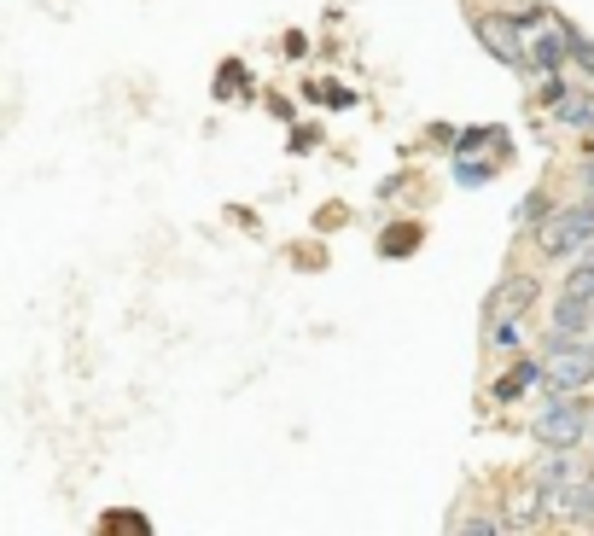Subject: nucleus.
Here are the masks:
<instances>
[{
	"label": "nucleus",
	"instance_id": "nucleus-1",
	"mask_svg": "<svg viewBox=\"0 0 594 536\" xmlns=\"http://www.w3.org/2000/svg\"><path fill=\"white\" fill-rule=\"evenodd\" d=\"M594 379V344H565V338H554V356L542 362V385L554 391V397H565V391H583Z\"/></svg>",
	"mask_w": 594,
	"mask_h": 536
},
{
	"label": "nucleus",
	"instance_id": "nucleus-2",
	"mask_svg": "<svg viewBox=\"0 0 594 536\" xmlns=\"http://www.w3.org/2000/svg\"><path fill=\"white\" fill-rule=\"evenodd\" d=\"M536 245H542L548 257H571V251L594 245V204H571V210H560V216H548Z\"/></svg>",
	"mask_w": 594,
	"mask_h": 536
},
{
	"label": "nucleus",
	"instance_id": "nucleus-3",
	"mask_svg": "<svg viewBox=\"0 0 594 536\" xmlns=\"http://www.w3.org/2000/svg\"><path fill=\"white\" fill-rule=\"evenodd\" d=\"M583 432H589V408H577V402H565V397H554L536 414V437L548 449H565V443H577Z\"/></svg>",
	"mask_w": 594,
	"mask_h": 536
},
{
	"label": "nucleus",
	"instance_id": "nucleus-4",
	"mask_svg": "<svg viewBox=\"0 0 594 536\" xmlns=\"http://www.w3.org/2000/svg\"><path fill=\"white\" fill-rule=\"evenodd\" d=\"M478 41L490 47L501 65H525V35L513 18H478Z\"/></svg>",
	"mask_w": 594,
	"mask_h": 536
},
{
	"label": "nucleus",
	"instance_id": "nucleus-5",
	"mask_svg": "<svg viewBox=\"0 0 594 536\" xmlns=\"http://www.w3.org/2000/svg\"><path fill=\"white\" fill-rule=\"evenodd\" d=\"M594 321V298H577V292H565L560 309H554V338H571V333H583Z\"/></svg>",
	"mask_w": 594,
	"mask_h": 536
},
{
	"label": "nucleus",
	"instance_id": "nucleus-6",
	"mask_svg": "<svg viewBox=\"0 0 594 536\" xmlns=\"http://www.w3.org/2000/svg\"><path fill=\"white\" fill-rule=\"evenodd\" d=\"M554 111H560V123H577V129H594V105L577 100V94H565V82L554 88Z\"/></svg>",
	"mask_w": 594,
	"mask_h": 536
},
{
	"label": "nucleus",
	"instance_id": "nucleus-7",
	"mask_svg": "<svg viewBox=\"0 0 594 536\" xmlns=\"http://www.w3.org/2000/svg\"><path fill=\"white\" fill-rule=\"evenodd\" d=\"M530 298H536V280H513V286H501V292H495L490 315H495V321H501V315H507V309H513V315H519V309H525Z\"/></svg>",
	"mask_w": 594,
	"mask_h": 536
},
{
	"label": "nucleus",
	"instance_id": "nucleus-8",
	"mask_svg": "<svg viewBox=\"0 0 594 536\" xmlns=\"http://www.w3.org/2000/svg\"><path fill=\"white\" fill-rule=\"evenodd\" d=\"M530 379H542V368H530V362H519V368H513L507 379H501V385H495V397H501V402L525 397V391H530Z\"/></svg>",
	"mask_w": 594,
	"mask_h": 536
},
{
	"label": "nucleus",
	"instance_id": "nucleus-9",
	"mask_svg": "<svg viewBox=\"0 0 594 536\" xmlns=\"http://www.w3.org/2000/svg\"><path fill=\"white\" fill-rule=\"evenodd\" d=\"M565 292H577V298H594V251L577 263V274L565 280Z\"/></svg>",
	"mask_w": 594,
	"mask_h": 536
},
{
	"label": "nucleus",
	"instance_id": "nucleus-10",
	"mask_svg": "<svg viewBox=\"0 0 594 536\" xmlns=\"http://www.w3.org/2000/svg\"><path fill=\"white\" fill-rule=\"evenodd\" d=\"M414 239H420V228H408V222H402V228H391L385 251H391V257H408V251H414Z\"/></svg>",
	"mask_w": 594,
	"mask_h": 536
},
{
	"label": "nucleus",
	"instance_id": "nucleus-11",
	"mask_svg": "<svg viewBox=\"0 0 594 536\" xmlns=\"http://www.w3.org/2000/svg\"><path fill=\"white\" fill-rule=\"evenodd\" d=\"M490 175H495V164H466V158L455 164V181H461V187H478V181H490Z\"/></svg>",
	"mask_w": 594,
	"mask_h": 536
},
{
	"label": "nucleus",
	"instance_id": "nucleus-12",
	"mask_svg": "<svg viewBox=\"0 0 594 536\" xmlns=\"http://www.w3.org/2000/svg\"><path fill=\"white\" fill-rule=\"evenodd\" d=\"M571 53H577V65H583V70H589V76H594V41H577Z\"/></svg>",
	"mask_w": 594,
	"mask_h": 536
},
{
	"label": "nucleus",
	"instance_id": "nucleus-13",
	"mask_svg": "<svg viewBox=\"0 0 594 536\" xmlns=\"http://www.w3.org/2000/svg\"><path fill=\"white\" fill-rule=\"evenodd\" d=\"M495 344H519V327L513 321H495Z\"/></svg>",
	"mask_w": 594,
	"mask_h": 536
},
{
	"label": "nucleus",
	"instance_id": "nucleus-14",
	"mask_svg": "<svg viewBox=\"0 0 594 536\" xmlns=\"http://www.w3.org/2000/svg\"><path fill=\"white\" fill-rule=\"evenodd\" d=\"M589 187H594V158H589Z\"/></svg>",
	"mask_w": 594,
	"mask_h": 536
}]
</instances>
